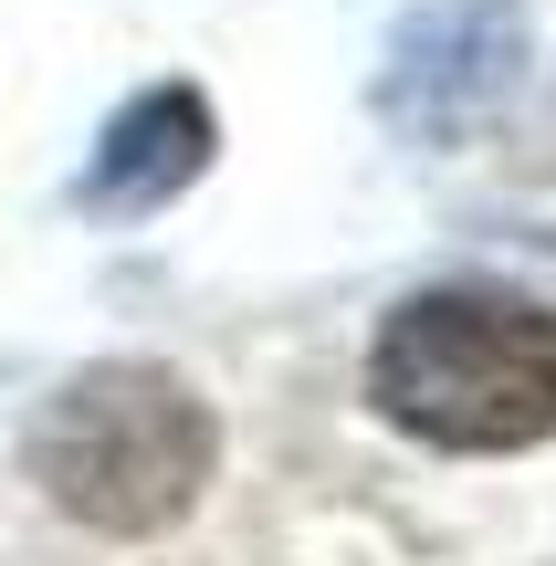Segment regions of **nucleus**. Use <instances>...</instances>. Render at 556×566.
<instances>
[{
	"label": "nucleus",
	"mask_w": 556,
	"mask_h": 566,
	"mask_svg": "<svg viewBox=\"0 0 556 566\" xmlns=\"http://www.w3.org/2000/svg\"><path fill=\"white\" fill-rule=\"evenodd\" d=\"M21 462L53 493V514H74L84 535H168L200 504L221 430H210L200 388L168 378L158 357H105L32 409Z\"/></svg>",
	"instance_id": "1"
},
{
	"label": "nucleus",
	"mask_w": 556,
	"mask_h": 566,
	"mask_svg": "<svg viewBox=\"0 0 556 566\" xmlns=\"http://www.w3.org/2000/svg\"><path fill=\"white\" fill-rule=\"evenodd\" d=\"M368 399L431 451L556 441V315L525 294H410L368 346Z\"/></svg>",
	"instance_id": "2"
},
{
	"label": "nucleus",
	"mask_w": 556,
	"mask_h": 566,
	"mask_svg": "<svg viewBox=\"0 0 556 566\" xmlns=\"http://www.w3.org/2000/svg\"><path fill=\"white\" fill-rule=\"evenodd\" d=\"M420 95H389V116L410 126H462L515 84V0H462V11H431L410 32Z\"/></svg>",
	"instance_id": "4"
},
{
	"label": "nucleus",
	"mask_w": 556,
	"mask_h": 566,
	"mask_svg": "<svg viewBox=\"0 0 556 566\" xmlns=\"http://www.w3.org/2000/svg\"><path fill=\"white\" fill-rule=\"evenodd\" d=\"M210 147H221V126H210L200 84H147V95H126L116 116H105L74 200L95 210V221H147V210H168L210 168Z\"/></svg>",
	"instance_id": "3"
}]
</instances>
